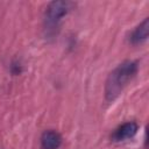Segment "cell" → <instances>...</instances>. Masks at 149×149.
<instances>
[{
    "label": "cell",
    "instance_id": "1",
    "mask_svg": "<svg viewBox=\"0 0 149 149\" xmlns=\"http://www.w3.org/2000/svg\"><path fill=\"white\" fill-rule=\"evenodd\" d=\"M137 64L133 61L121 63L107 78L105 94L107 100H114L127 85V83L136 74Z\"/></svg>",
    "mask_w": 149,
    "mask_h": 149
},
{
    "label": "cell",
    "instance_id": "2",
    "mask_svg": "<svg viewBox=\"0 0 149 149\" xmlns=\"http://www.w3.org/2000/svg\"><path fill=\"white\" fill-rule=\"evenodd\" d=\"M71 9V2L69 1H52L47 7V20L49 23H57L64 15Z\"/></svg>",
    "mask_w": 149,
    "mask_h": 149
},
{
    "label": "cell",
    "instance_id": "3",
    "mask_svg": "<svg viewBox=\"0 0 149 149\" xmlns=\"http://www.w3.org/2000/svg\"><path fill=\"white\" fill-rule=\"evenodd\" d=\"M137 129H139V126L136 122H134V121L126 122L114 130V133L112 134V140L120 142V141H125L127 139H132L137 133Z\"/></svg>",
    "mask_w": 149,
    "mask_h": 149
},
{
    "label": "cell",
    "instance_id": "4",
    "mask_svg": "<svg viewBox=\"0 0 149 149\" xmlns=\"http://www.w3.org/2000/svg\"><path fill=\"white\" fill-rule=\"evenodd\" d=\"M62 144V136L55 130H47L41 136L42 149H57Z\"/></svg>",
    "mask_w": 149,
    "mask_h": 149
},
{
    "label": "cell",
    "instance_id": "5",
    "mask_svg": "<svg viewBox=\"0 0 149 149\" xmlns=\"http://www.w3.org/2000/svg\"><path fill=\"white\" fill-rule=\"evenodd\" d=\"M148 30H149V20L146 19L132 33V35H130V42L133 44H139V43L146 41L147 37H148Z\"/></svg>",
    "mask_w": 149,
    "mask_h": 149
}]
</instances>
